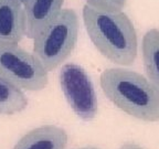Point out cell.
I'll list each match as a JSON object with an SVG mask.
<instances>
[{"mask_svg":"<svg viewBox=\"0 0 159 149\" xmlns=\"http://www.w3.org/2000/svg\"><path fill=\"white\" fill-rule=\"evenodd\" d=\"M82 15L87 34L102 55L119 65L135 62L138 52L137 33L126 13L109 12L85 5Z\"/></svg>","mask_w":159,"mask_h":149,"instance_id":"cell-1","label":"cell"},{"mask_svg":"<svg viewBox=\"0 0 159 149\" xmlns=\"http://www.w3.org/2000/svg\"><path fill=\"white\" fill-rule=\"evenodd\" d=\"M99 82L117 108L143 122H159V91L148 79L132 70L113 67L101 74Z\"/></svg>","mask_w":159,"mask_h":149,"instance_id":"cell-2","label":"cell"},{"mask_svg":"<svg viewBox=\"0 0 159 149\" xmlns=\"http://www.w3.org/2000/svg\"><path fill=\"white\" fill-rule=\"evenodd\" d=\"M79 38V17L73 9H62L33 38V54L48 72L71 55Z\"/></svg>","mask_w":159,"mask_h":149,"instance_id":"cell-3","label":"cell"},{"mask_svg":"<svg viewBox=\"0 0 159 149\" xmlns=\"http://www.w3.org/2000/svg\"><path fill=\"white\" fill-rule=\"evenodd\" d=\"M39 59L18 43L0 41V75L19 88L37 92L48 85L49 75Z\"/></svg>","mask_w":159,"mask_h":149,"instance_id":"cell-4","label":"cell"},{"mask_svg":"<svg viewBox=\"0 0 159 149\" xmlns=\"http://www.w3.org/2000/svg\"><path fill=\"white\" fill-rule=\"evenodd\" d=\"M60 85L67 104L84 122L96 117L98 111L94 85L87 72L74 63L64 64L59 74Z\"/></svg>","mask_w":159,"mask_h":149,"instance_id":"cell-5","label":"cell"},{"mask_svg":"<svg viewBox=\"0 0 159 149\" xmlns=\"http://www.w3.org/2000/svg\"><path fill=\"white\" fill-rule=\"evenodd\" d=\"M64 0H27L23 3L25 13V35L33 39L57 17Z\"/></svg>","mask_w":159,"mask_h":149,"instance_id":"cell-6","label":"cell"},{"mask_svg":"<svg viewBox=\"0 0 159 149\" xmlns=\"http://www.w3.org/2000/svg\"><path fill=\"white\" fill-rule=\"evenodd\" d=\"M25 35L23 5L13 0H0V41L19 43Z\"/></svg>","mask_w":159,"mask_h":149,"instance_id":"cell-7","label":"cell"},{"mask_svg":"<svg viewBox=\"0 0 159 149\" xmlns=\"http://www.w3.org/2000/svg\"><path fill=\"white\" fill-rule=\"evenodd\" d=\"M67 133L55 125H43L30 130L18 140L12 149H65Z\"/></svg>","mask_w":159,"mask_h":149,"instance_id":"cell-8","label":"cell"},{"mask_svg":"<svg viewBox=\"0 0 159 149\" xmlns=\"http://www.w3.org/2000/svg\"><path fill=\"white\" fill-rule=\"evenodd\" d=\"M142 54L147 79L159 91V30L150 29L142 42Z\"/></svg>","mask_w":159,"mask_h":149,"instance_id":"cell-9","label":"cell"},{"mask_svg":"<svg viewBox=\"0 0 159 149\" xmlns=\"http://www.w3.org/2000/svg\"><path fill=\"white\" fill-rule=\"evenodd\" d=\"M28 106V99L21 88L0 75V115H13Z\"/></svg>","mask_w":159,"mask_h":149,"instance_id":"cell-10","label":"cell"},{"mask_svg":"<svg viewBox=\"0 0 159 149\" xmlns=\"http://www.w3.org/2000/svg\"><path fill=\"white\" fill-rule=\"evenodd\" d=\"M86 5L95 8V9L109 11V12H117L123 11L126 0H85Z\"/></svg>","mask_w":159,"mask_h":149,"instance_id":"cell-11","label":"cell"},{"mask_svg":"<svg viewBox=\"0 0 159 149\" xmlns=\"http://www.w3.org/2000/svg\"><path fill=\"white\" fill-rule=\"evenodd\" d=\"M119 149H143L140 146L136 144H133V142H126V144L122 145Z\"/></svg>","mask_w":159,"mask_h":149,"instance_id":"cell-12","label":"cell"},{"mask_svg":"<svg viewBox=\"0 0 159 149\" xmlns=\"http://www.w3.org/2000/svg\"><path fill=\"white\" fill-rule=\"evenodd\" d=\"M80 149H99V148H97V147L89 146V147H83V148H80Z\"/></svg>","mask_w":159,"mask_h":149,"instance_id":"cell-13","label":"cell"},{"mask_svg":"<svg viewBox=\"0 0 159 149\" xmlns=\"http://www.w3.org/2000/svg\"><path fill=\"white\" fill-rule=\"evenodd\" d=\"M13 1H17V2H20V3H22V5H23V3H25L27 0H13Z\"/></svg>","mask_w":159,"mask_h":149,"instance_id":"cell-14","label":"cell"}]
</instances>
